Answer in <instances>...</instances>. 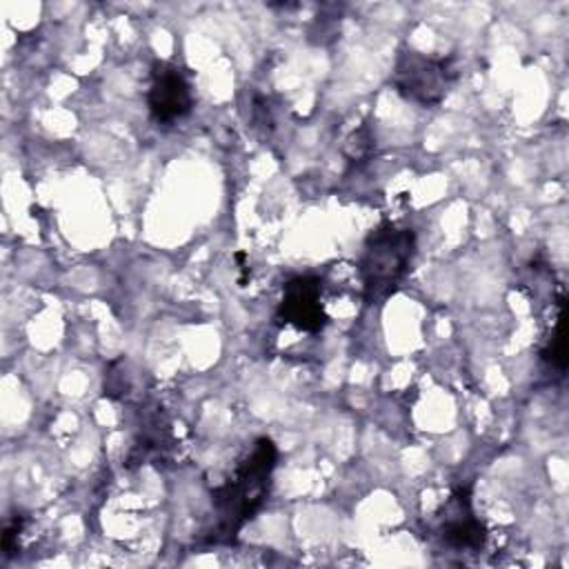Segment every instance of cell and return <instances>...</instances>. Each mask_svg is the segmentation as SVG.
I'll list each match as a JSON object with an SVG mask.
<instances>
[{
	"mask_svg": "<svg viewBox=\"0 0 569 569\" xmlns=\"http://www.w3.org/2000/svg\"><path fill=\"white\" fill-rule=\"evenodd\" d=\"M438 533L445 545L453 549L476 551L485 545V527L473 513L471 507V489H458L440 511L438 518Z\"/></svg>",
	"mask_w": 569,
	"mask_h": 569,
	"instance_id": "6",
	"label": "cell"
},
{
	"mask_svg": "<svg viewBox=\"0 0 569 569\" xmlns=\"http://www.w3.org/2000/svg\"><path fill=\"white\" fill-rule=\"evenodd\" d=\"M147 107L151 118L160 124H173L191 111V84L178 67L167 62L156 64L151 87L147 93Z\"/></svg>",
	"mask_w": 569,
	"mask_h": 569,
	"instance_id": "4",
	"label": "cell"
},
{
	"mask_svg": "<svg viewBox=\"0 0 569 569\" xmlns=\"http://www.w3.org/2000/svg\"><path fill=\"white\" fill-rule=\"evenodd\" d=\"M545 360L551 365V367H558L560 371L565 369L567 360H565V338H562V318H558V325H556V331H553V338L547 347V351L542 353Z\"/></svg>",
	"mask_w": 569,
	"mask_h": 569,
	"instance_id": "8",
	"label": "cell"
},
{
	"mask_svg": "<svg viewBox=\"0 0 569 569\" xmlns=\"http://www.w3.org/2000/svg\"><path fill=\"white\" fill-rule=\"evenodd\" d=\"M322 282L316 276H296L282 289V300L278 305V320L293 325L300 331L316 333L325 327L327 316L320 302Z\"/></svg>",
	"mask_w": 569,
	"mask_h": 569,
	"instance_id": "5",
	"label": "cell"
},
{
	"mask_svg": "<svg viewBox=\"0 0 569 569\" xmlns=\"http://www.w3.org/2000/svg\"><path fill=\"white\" fill-rule=\"evenodd\" d=\"M458 69L451 58H431L411 49L398 53L391 84L405 98L422 107L438 104L453 84Z\"/></svg>",
	"mask_w": 569,
	"mask_h": 569,
	"instance_id": "3",
	"label": "cell"
},
{
	"mask_svg": "<svg viewBox=\"0 0 569 569\" xmlns=\"http://www.w3.org/2000/svg\"><path fill=\"white\" fill-rule=\"evenodd\" d=\"M416 253V233L393 224H380L365 240L360 256V276L365 298L369 302L380 300L393 291V287L407 273Z\"/></svg>",
	"mask_w": 569,
	"mask_h": 569,
	"instance_id": "2",
	"label": "cell"
},
{
	"mask_svg": "<svg viewBox=\"0 0 569 569\" xmlns=\"http://www.w3.org/2000/svg\"><path fill=\"white\" fill-rule=\"evenodd\" d=\"M278 449L269 438H258L249 456L236 467L233 476L213 489L211 505L216 513L213 540H231L247 520L262 507L276 469Z\"/></svg>",
	"mask_w": 569,
	"mask_h": 569,
	"instance_id": "1",
	"label": "cell"
},
{
	"mask_svg": "<svg viewBox=\"0 0 569 569\" xmlns=\"http://www.w3.org/2000/svg\"><path fill=\"white\" fill-rule=\"evenodd\" d=\"M373 149V138L369 133L367 127L353 131L347 142H345V153L351 158V160H360V158H367Z\"/></svg>",
	"mask_w": 569,
	"mask_h": 569,
	"instance_id": "7",
	"label": "cell"
}]
</instances>
